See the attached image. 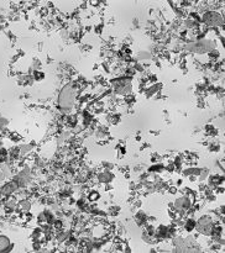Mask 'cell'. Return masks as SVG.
Listing matches in <instances>:
<instances>
[{
    "label": "cell",
    "mask_w": 225,
    "mask_h": 253,
    "mask_svg": "<svg viewBox=\"0 0 225 253\" xmlns=\"http://www.w3.org/2000/svg\"><path fill=\"white\" fill-rule=\"evenodd\" d=\"M194 225H195V223H194V222H193V221L187 222V225H186V228H187L188 231H191V230H192L193 227H194Z\"/></svg>",
    "instance_id": "4"
},
{
    "label": "cell",
    "mask_w": 225,
    "mask_h": 253,
    "mask_svg": "<svg viewBox=\"0 0 225 253\" xmlns=\"http://www.w3.org/2000/svg\"><path fill=\"white\" fill-rule=\"evenodd\" d=\"M9 248H11L10 241L5 237V236H0V251H7Z\"/></svg>",
    "instance_id": "2"
},
{
    "label": "cell",
    "mask_w": 225,
    "mask_h": 253,
    "mask_svg": "<svg viewBox=\"0 0 225 253\" xmlns=\"http://www.w3.org/2000/svg\"><path fill=\"white\" fill-rule=\"evenodd\" d=\"M74 104V90L71 87H66L60 95V105L63 111H69Z\"/></svg>",
    "instance_id": "1"
},
{
    "label": "cell",
    "mask_w": 225,
    "mask_h": 253,
    "mask_svg": "<svg viewBox=\"0 0 225 253\" xmlns=\"http://www.w3.org/2000/svg\"><path fill=\"white\" fill-rule=\"evenodd\" d=\"M96 196H98V194H96V193L92 194V199H93V200H94V199H96Z\"/></svg>",
    "instance_id": "5"
},
{
    "label": "cell",
    "mask_w": 225,
    "mask_h": 253,
    "mask_svg": "<svg viewBox=\"0 0 225 253\" xmlns=\"http://www.w3.org/2000/svg\"><path fill=\"white\" fill-rule=\"evenodd\" d=\"M176 205H177V209H178V208H179V209L189 208V200H188L187 198H181L179 200H177Z\"/></svg>",
    "instance_id": "3"
}]
</instances>
